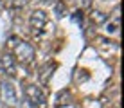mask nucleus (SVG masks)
<instances>
[{
    "instance_id": "obj_3",
    "label": "nucleus",
    "mask_w": 124,
    "mask_h": 108,
    "mask_svg": "<svg viewBox=\"0 0 124 108\" xmlns=\"http://www.w3.org/2000/svg\"><path fill=\"white\" fill-rule=\"evenodd\" d=\"M23 94H25V97H27V101L31 103L34 108H43L45 106V96H43V92L40 90L38 85H25Z\"/></svg>"
},
{
    "instance_id": "obj_11",
    "label": "nucleus",
    "mask_w": 124,
    "mask_h": 108,
    "mask_svg": "<svg viewBox=\"0 0 124 108\" xmlns=\"http://www.w3.org/2000/svg\"><path fill=\"white\" fill-rule=\"evenodd\" d=\"M0 2H2V4H9V0H0Z\"/></svg>"
},
{
    "instance_id": "obj_10",
    "label": "nucleus",
    "mask_w": 124,
    "mask_h": 108,
    "mask_svg": "<svg viewBox=\"0 0 124 108\" xmlns=\"http://www.w3.org/2000/svg\"><path fill=\"white\" fill-rule=\"evenodd\" d=\"M43 4H49V6H52V4H56V0H41Z\"/></svg>"
},
{
    "instance_id": "obj_7",
    "label": "nucleus",
    "mask_w": 124,
    "mask_h": 108,
    "mask_svg": "<svg viewBox=\"0 0 124 108\" xmlns=\"http://www.w3.org/2000/svg\"><path fill=\"white\" fill-rule=\"evenodd\" d=\"M92 20L95 22V24H104V22H108V15H104L102 11H93Z\"/></svg>"
},
{
    "instance_id": "obj_1",
    "label": "nucleus",
    "mask_w": 124,
    "mask_h": 108,
    "mask_svg": "<svg viewBox=\"0 0 124 108\" xmlns=\"http://www.w3.org/2000/svg\"><path fill=\"white\" fill-rule=\"evenodd\" d=\"M13 50H15V58H18V61L22 63H32L34 59V49L31 43L18 40L16 38V43H13Z\"/></svg>"
},
{
    "instance_id": "obj_2",
    "label": "nucleus",
    "mask_w": 124,
    "mask_h": 108,
    "mask_svg": "<svg viewBox=\"0 0 124 108\" xmlns=\"http://www.w3.org/2000/svg\"><path fill=\"white\" fill-rule=\"evenodd\" d=\"M0 97L7 106H16L18 105V94H16V86L13 85V81L4 79L0 83Z\"/></svg>"
},
{
    "instance_id": "obj_9",
    "label": "nucleus",
    "mask_w": 124,
    "mask_h": 108,
    "mask_svg": "<svg viewBox=\"0 0 124 108\" xmlns=\"http://www.w3.org/2000/svg\"><path fill=\"white\" fill-rule=\"evenodd\" d=\"M9 4L15 9H20V7H23L25 4H27V0H9Z\"/></svg>"
},
{
    "instance_id": "obj_8",
    "label": "nucleus",
    "mask_w": 124,
    "mask_h": 108,
    "mask_svg": "<svg viewBox=\"0 0 124 108\" xmlns=\"http://www.w3.org/2000/svg\"><path fill=\"white\" fill-rule=\"evenodd\" d=\"M117 29H119V20H115L113 24H106V33L115 34V33H117Z\"/></svg>"
},
{
    "instance_id": "obj_4",
    "label": "nucleus",
    "mask_w": 124,
    "mask_h": 108,
    "mask_svg": "<svg viewBox=\"0 0 124 108\" xmlns=\"http://www.w3.org/2000/svg\"><path fill=\"white\" fill-rule=\"evenodd\" d=\"M29 25H31L34 34H41L47 25V13L43 9H34L31 13V18H29Z\"/></svg>"
},
{
    "instance_id": "obj_5",
    "label": "nucleus",
    "mask_w": 124,
    "mask_h": 108,
    "mask_svg": "<svg viewBox=\"0 0 124 108\" xmlns=\"http://www.w3.org/2000/svg\"><path fill=\"white\" fill-rule=\"evenodd\" d=\"M0 72L7 76H15L16 74V61L11 54H2L0 56Z\"/></svg>"
},
{
    "instance_id": "obj_6",
    "label": "nucleus",
    "mask_w": 124,
    "mask_h": 108,
    "mask_svg": "<svg viewBox=\"0 0 124 108\" xmlns=\"http://www.w3.org/2000/svg\"><path fill=\"white\" fill-rule=\"evenodd\" d=\"M52 68H54L52 63H47L45 67L41 68V74H40V83H41V85H47V83H49V76L52 74Z\"/></svg>"
}]
</instances>
